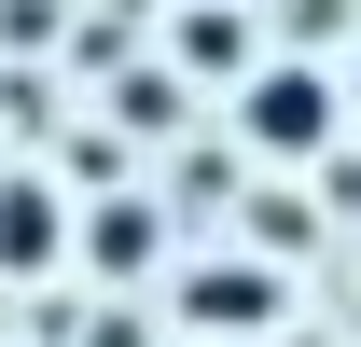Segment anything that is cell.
<instances>
[{
    "label": "cell",
    "mask_w": 361,
    "mask_h": 347,
    "mask_svg": "<svg viewBox=\"0 0 361 347\" xmlns=\"http://www.w3.org/2000/svg\"><path fill=\"white\" fill-rule=\"evenodd\" d=\"M236 126H250V153H278V167H306L319 139H334V84L278 56V70H250V97H236Z\"/></svg>",
    "instance_id": "1"
},
{
    "label": "cell",
    "mask_w": 361,
    "mask_h": 347,
    "mask_svg": "<svg viewBox=\"0 0 361 347\" xmlns=\"http://www.w3.org/2000/svg\"><path fill=\"white\" fill-rule=\"evenodd\" d=\"M278 305H292L278 264H195V278H180V319H195V334H264Z\"/></svg>",
    "instance_id": "2"
},
{
    "label": "cell",
    "mask_w": 361,
    "mask_h": 347,
    "mask_svg": "<svg viewBox=\"0 0 361 347\" xmlns=\"http://www.w3.org/2000/svg\"><path fill=\"white\" fill-rule=\"evenodd\" d=\"M56 250H70V195H56V181H0V264L42 278Z\"/></svg>",
    "instance_id": "3"
},
{
    "label": "cell",
    "mask_w": 361,
    "mask_h": 347,
    "mask_svg": "<svg viewBox=\"0 0 361 347\" xmlns=\"http://www.w3.org/2000/svg\"><path fill=\"white\" fill-rule=\"evenodd\" d=\"M97 264H153V209H139V195L97 209Z\"/></svg>",
    "instance_id": "4"
}]
</instances>
